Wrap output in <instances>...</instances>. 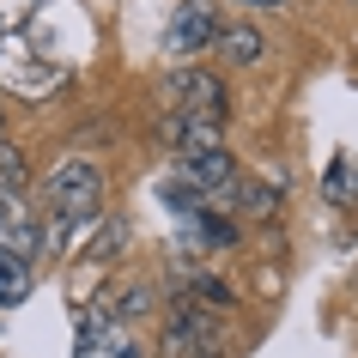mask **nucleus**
<instances>
[{
	"label": "nucleus",
	"instance_id": "nucleus-1",
	"mask_svg": "<svg viewBox=\"0 0 358 358\" xmlns=\"http://www.w3.org/2000/svg\"><path fill=\"white\" fill-rule=\"evenodd\" d=\"M97 207H103V170L92 164V158H61L55 176H49V189H43V213H49V237H85L97 219Z\"/></svg>",
	"mask_w": 358,
	"mask_h": 358
},
{
	"label": "nucleus",
	"instance_id": "nucleus-2",
	"mask_svg": "<svg viewBox=\"0 0 358 358\" xmlns=\"http://www.w3.org/2000/svg\"><path fill=\"white\" fill-rule=\"evenodd\" d=\"M213 37H219V13L207 0H182L164 24V55H201Z\"/></svg>",
	"mask_w": 358,
	"mask_h": 358
},
{
	"label": "nucleus",
	"instance_id": "nucleus-3",
	"mask_svg": "<svg viewBox=\"0 0 358 358\" xmlns=\"http://www.w3.org/2000/svg\"><path fill=\"white\" fill-rule=\"evenodd\" d=\"M73 358H140V340L110 310H92V316H79V352Z\"/></svg>",
	"mask_w": 358,
	"mask_h": 358
},
{
	"label": "nucleus",
	"instance_id": "nucleus-4",
	"mask_svg": "<svg viewBox=\"0 0 358 358\" xmlns=\"http://www.w3.org/2000/svg\"><path fill=\"white\" fill-rule=\"evenodd\" d=\"M170 97H176V115H194V122H225V85H219V73L182 67V73L170 79Z\"/></svg>",
	"mask_w": 358,
	"mask_h": 358
},
{
	"label": "nucleus",
	"instance_id": "nucleus-5",
	"mask_svg": "<svg viewBox=\"0 0 358 358\" xmlns=\"http://www.w3.org/2000/svg\"><path fill=\"white\" fill-rule=\"evenodd\" d=\"M176 164H182V182L201 194H225L231 182H237V164H231V146L219 140V146H182L176 152Z\"/></svg>",
	"mask_w": 358,
	"mask_h": 358
},
{
	"label": "nucleus",
	"instance_id": "nucleus-6",
	"mask_svg": "<svg viewBox=\"0 0 358 358\" xmlns=\"http://www.w3.org/2000/svg\"><path fill=\"white\" fill-rule=\"evenodd\" d=\"M0 231H6V237H13V255H37L43 243H49V231H43V219L31 207H24V194L19 189H0Z\"/></svg>",
	"mask_w": 358,
	"mask_h": 358
},
{
	"label": "nucleus",
	"instance_id": "nucleus-7",
	"mask_svg": "<svg viewBox=\"0 0 358 358\" xmlns=\"http://www.w3.org/2000/svg\"><path fill=\"white\" fill-rule=\"evenodd\" d=\"M213 49H219V55H225L231 67H255V61L267 55V37L255 31V24H219Z\"/></svg>",
	"mask_w": 358,
	"mask_h": 358
},
{
	"label": "nucleus",
	"instance_id": "nucleus-8",
	"mask_svg": "<svg viewBox=\"0 0 358 358\" xmlns=\"http://www.w3.org/2000/svg\"><path fill=\"white\" fill-rule=\"evenodd\" d=\"M24 298H31V262L0 243V310H13V303H24Z\"/></svg>",
	"mask_w": 358,
	"mask_h": 358
},
{
	"label": "nucleus",
	"instance_id": "nucleus-9",
	"mask_svg": "<svg viewBox=\"0 0 358 358\" xmlns=\"http://www.w3.org/2000/svg\"><path fill=\"white\" fill-rule=\"evenodd\" d=\"M322 194H328L334 207H358V170L346 164V158H334L328 176H322Z\"/></svg>",
	"mask_w": 358,
	"mask_h": 358
},
{
	"label": "nucleus",
	"instance_id": "nucleus-10",
	"mask_svg": "<svg viewBox=\"0 0 358 358\" xmlns=\"http://www.w3.org/2000/svg\"><path fill=\"white\" fill-rule=\"evenodd\" d=\"M110 316H115V322H140V316H152V285H122Z\"/></svg>",
	"mask_w": 358,
	"mask_h": 358
},
{
	"label": "nucleus",
	"instance_id": "nucleus-11",
	"mask_svg": "<svg viewBox=\"0 0 358 358\" xmlns=\"http://www.w3.org/2000/svg\"><path fill=\"white\" fill-rule=\"evenodd\" d=\"M24 182H31V164H24V152L13 146V140H0V189H19V194H24Z\"/></svg>",
	"mask_w": 358,
	"mask_h": 358
},
{
	"label": "nucleus",
	"instance_id": "nucleus-12",
	"mask_svg": "<svg viewBox=\"0 0 358 358\" xmlns=\"http://www.w3.org/2000/svg\"><path fill=\"white\" fill-rule=\"evenodd\" d=\"M128 237H134V231H128V219H110V225H103V237H97V243H92V255H97V262H115Z\"/></svg>",
	"mask_w": 358,
	"mask_h": 358
},
{
	"label": "nucleus",
	"instance_id": "nucleus-13",
	"mask_svg": "<svg viewBox=\"0 0 358 358\" xmlns=\"http://www.w3.org/2000/svg\"><path fill=\"white\" fill-rule=\"evenodd\" d=\"M273 207H280V194H273V182H243V213H255V219H267Z\"/></svg>",
	"mask_w": 358,
	"mask_h": 358
},
{
	"label": "nucleus",
	"instance_id": "nucleus-14",
	"mask_svg": "<svg viewBox=\"0 0 358 358\" xmlns=\"http://www.w3.org/2000/svg\"><path fill=\"white\" fill-rule=\"evenodd\" d=\"M194 292H201V303H207V310H231V285H225V280H207V273H201V280H194Z\"/></svg>",
	"mask_w": 358,
	"mask_h": 358
},
{
	"label": "nucleus",
	"instance_id": "nucleus-15",
	"mask_svg": "<svg viewBox=\"0 0 358 358\" xmlns=\"http://www.w3.org/2000/svg\"><path fill=\"white\" fill-rule=\"evenodd\" d=\"M243 6H292V0H243Z\"/></svg>",
	"mask_w": 358,
	"mask_h": 358
},
{
	"label": "nucleus",
	"instance_id": "nucleus-16",
	"mask_svg": "<svg viewBox=\"0 0 358 358\" xmlns=\"http://www.w3.org/2000/svg\"><path fill=\"white\" fill-rule=\"evenodd\" d=\"M0 128H6V110H0Z\"/></svg>",
	"mask_w": 358,
	"mask_h": 358
}]
</instances>
